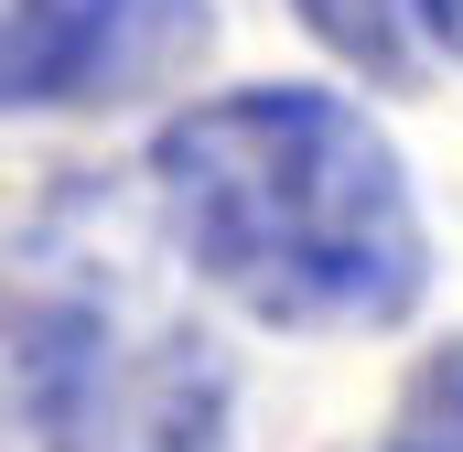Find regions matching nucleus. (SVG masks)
Masks as SVG:
<instances>
[{
	"instance_id": "nucleus-1",
	"label": "nucleus",
	"mask_w": 463,
	"mask_h": 452,
	"mask_svg": "<svg viewBox=\"0 0 463 452\" xmlns=\"http://www.w3.org/2000/svg\"><path fill=\"white\" fill-rule=\"evenodd\" d=\"M151 205L184 269L280 334H388L431 291L420 194L335 87H227L162 118Z\"/></svg>"
},
{
	"instance_id": "nucleus-2",
	"label": "nucleus",
	"mask_w": 463,
	"mask_h": 452,
	"mask_svg": "<svg viewBox=\"0 0 463 452\" xmlns=\"http://www.w3.org/2000/svg\"><path fill=\"white\" fill-rule=\"evenodd\" d=\"M227 355L87 280L0 291V452H216Z\"/></svg>"
},
{
	"instance_id": "nucleus-3",
	"label": "nucleus",
	"mask_w": 463,
	"mask_h": 452,
	"mask_svg": "<svg viewBox=\"0 0 463 452\" xmlns=\"http://www.w3.org/2000/svg\"><path fill=\"white\" fill-rule=\"evenodd\" d=\"M205 0H0V118L118 108L184 65Z\"/></svg>"
},
{
	"instance_id": "nucleus-4",
	"label": "nucleus",
	"mask_w": 463,
	"mask_h": 452,
	"mask_svg": "<svg viewBox=\"0 0 463 452\" xmlns=\"http://www.w3.org/2000/svg\"><path fill=\"white\" fill-rule=\"evenodd\" d=\"M302 22H313V43H335L345 65H366L377 87H420L442 54H431V22H420V0H291Z\"/></svg>"
},
{
	"instance_id": "nucleus-5",
	"label": "nucleus",
	"mask_w": 463,
	"mask_h": 452,
	"mask_svg": "<svg viewBox=\"0 0 463 452\" xmlns=\"http://www.w3.org/2000/svg\"><path fill=\"white\" fill-rule=\"evenodd\" d=\"M366 452H463V334L431 344V355L410 366V388H399L388 431H377Z\"/></svg>"
}]
</instances>
